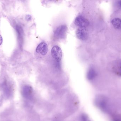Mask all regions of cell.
Segmentation results:
<instances>
[{
	"label": "cell",
	"mask_w": 121,
	"mask_h": 121,
	"mask_svg": "<svg viewBox=\"0 0 121 121\" xmlns=\"http://www.w3.org/2000/svg\"><path fill=\"white\" fill-rule=\"evenodd\" d=\"M95 102L96 106L102 111L106 112L108 110V100L105 96L102 95L97 96Z\"/></svg>",
	"instance_id": "cell-1"
},
{
	"label": "cell",
	"mask_w": 121,
	"mask_h": 121,
	"mask_svg": "<svg viewBox=\"0 0 121 121\" xmlns=\"http://www.w3.org/2000/svg\"><path fill=\"white\" fill-rule=\"evenodd\" d=\"M67 29V28L65 25L60 26L55 31V37L57 39H63L66 36Z\"/></svg>",
	"instance_id": "cell-2"
},
{
	"label": "cell",
	"mask_w": 121,
	"mask_h": 121,
	"mask_svg": "<svg viewBox=\"0 0 121 121\" xmlns=\"http://www.w3.org/2000/svg\"><path fill=\"white\" fill-rule=\"evenodd\" d=\"M51 54L52 58L57 63H59L62 59V51L61 49L58 46H54L52 48Z\"/></svg>",
	"instance_id": "cell-3"
},
{
	"label": "cell",
	"mask_w": 121,
	"mask_h": 121,
	"mask_svg": "<svg viewBox=\"0 0 121 121\" xmlns=\"http://www.w3.org/2000/svg\"><path fill=\"white\" fill-rule=\"evenodd\" d=\"M75 23L79 28H85L89 26V22L87 19L83 16H79L75 18Z\"/></svg>",
	"instance_id": "cell-4"
},
{
	"label": "cell",
	"mask_w": 121,
	"mask_h": 121,
	"mask_svg": "<svg viewBox=\"0 0 121 121\" xmlns=\"http://www.w3.org/2000/svg\"><path fill=\"white\" fill-rule=\"evenodd\" d=\"M77 37L79 40H87L89 36L88 31L86 28H79L76 31Z\"/></svg>",
	"instance_id": "cell-5"
},
{
	"label": "cell",
	"mask_w": 121,
	"mask_h": 121,
	"mask_svg": "<svg viewBox=\"0 0 121 121\" xmlns=\"http://www.w3.org/2000/svg\"><path fill=\"white\" fill-rule=\"evenodd\" d=\"M33 90L29 85H25L23 87L22 94L23 96L26 99H30L32 97Z\"/></svg>",
	"instance_id": "cell-6"
},
{
	"label": "cell",
	"mask_w": 121,
	"mask_h": 121,
	"mask_svg": "<svg viewBox=\"0 0 121 121\" xmlns=\"http://www.w3.org/2000/svg\"><path fill=\"white\" fill-rule=\"evenodd\" d=\"M48 48L47 45L44 42L40 43L36 48V52L43 55H45L48 52Z\"/></svg>",
	"instance_id": "cell-7"
},
{
	"label": "cell",
	"mask_w": 121,
	"mask_h": 121,
	"mask_svg": "<svg viewBox=\"0 0 121 121\" xmlns=\"http://www.w3.org/2000/svg\"><path fill=\"white\" fill-rule=\"evenodd\" d=\"M111 23L114 27L116 29H121V19L118 18H115L111 21Z\"/></svg>",
	"instance_id": "cell-8"
},
{
	"label": "cell",
	"mask_w": 121,
	"mask_h": 121,
	"mask_svg": "<svg viewBox=\"0 0 121 121\" xmlns=\"http://www.w3.org/2000/svg\"><path fill=\"white\" fill-rule=\"evenodd\" d=\"M96 75V72L94 69L90 68L87 72V76L89 80H92L95 78Z\"/></svg>",
	"instance_id": "cell-9"
},
{
	"label": "cell",
	"mask_w": 121,
	"mask_h": 121,
	"mask_svg": "<svg viewBox=\"0 0 121 121\" xmlns=\"http://www.w3.org/2000/svg\"><path fill=\"white\" fill-rule=\"evenodd\" d=\"M112 121H121V116L119 115H115L113 116Z\"/></svg>",
	"instance_id": "cell-10"
},
{
	"label": "cell",
	"mask_w": 121,
	"mask_h": 121,
	"mask_svg": "<svg viewBox=\"0 0 121 121\" xmlns=\"http://www.w3.org/2000/svg\"><path fill=\"white\" fill-rule=\"evenodd\" d=\"M81 121H87L89 120L88 117L86 114H83L81 116Z\"/></svg>",
	"instance_id": "cell-11"
},
{
	"label": "cell",
	"mask_w": 121,
	"mask_h": 121,
	"mask_svg": "<svg viewBox=\"0 0 121 121\" xmlns=\"http://www.w3.org/2000/svg\"><path fill=\"white\" fill-rule=\"evenodd\" d=\"M117 4L118 6L121 8V0H119L118 1L117 3Z\"/></svg>",
	"instance_id": "cell-12"
},
{
	"label": "cell",
	"mask_w": 121,
	"mask_h": 121,
	"mask_svg": "<svg viewBox=\"0 0 121 121\" xmlns=\"http://www.w3.org/2000/svg\"><path fill=\"white\" fill-rule=\"evenodd\" d=\"M118 74L120 76H121V62L120 64V67H119V72H118Z\"/></svg>",
	"instance_id": "cell-13"
},
{
	"label": "cell",
	"mask_w": 121,
	"mask_h": 121,
	"mask_svg": "<svg viewBox=\"0 0 121 121\" xmlns=\"http://www.w3.org/2000/svg\"><path fill=\"white\" fill-rule=\"evenodd\" d=\"M31 17L30 15H27L26 16V19L27 20H30L31 19Z\"/></svg>",
	"instance_id": "cell-14"
},
{
	"label": "cell",
	"mask_w": 121,
	"mask_h": 121,
	"mask_svg": "<svg viewBox=\"0 0 121 121\" xmlns=\"http://www.w3.org/2000/svg\"><path fill=\"white\" fill-rule=\"evenodd\" d=\"M2 42H3V38H2L1 36L0 35V45H1Z\"/></svg>",
	"instance_id": "cell-15"
},
{
	"label": "cell",
	"mask_w": 121,
	"mask_h": 121,
	"mask_svg": "<svg viewBox=\"0 0 121 121\" xmlns=\"http://www.w3.org/2000/svg\"><path fill=\"white\" fill-rule=\"evenodd\" d=\"M91 121V120H89H89H88V121Z\"/></svg>",
	"instance_id": "cell-16"
}]
</instances>
